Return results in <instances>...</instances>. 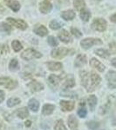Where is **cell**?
Returning a JSON list of instances; mask_svg holds the SVG:
<instances>
[{
	"label": "cell",
	"instance_id": "cell-1",
	"mask_svg": "<svg viewBox=\"0 0 116 130\" xmlns=\"http://www.w3.org/2000/svg\"><path fill=\"white\" fill-rule=\"evenodd\" d=\"M80 78L82 85L86 88L87 92L94 91L101 82L100 76L95 72L87 73L86 71H81Z\"/></svg>",
	"mask_w": 116,
	"mask_h": 130
},
{
	"label": "cell",
	"instance_id": "cell-2",
	"mask_svg": "<svg viewBox=\"0 0 116 130\" xmlns=\"http://www.w3.org/2000/svg\"><path fill=\"white\" fill-rule=\"evenodd\" d=\"M42 56V54L40 52L37 51L34 49H27L25 50L22 54H21V57L25 61H29L31 59H34V58H40Z\"/></svg>",
	"mask_w": 116,
	"mask_h": 130
},
{
	"label": "cell",
	"instance_id": "cell-3",
	"mask_svg": "<svg viewBox=\"0 0 116 130\" xmlns=\"http://www.w3.org/2000/svg\"><path fill=\"white\" fill-rule=\"evenodd\" d=\"M107 26V21L103 18H95L92 21L91 27L92 30H96V31H100V32H103V31L106 30Z\"/></svg>",
	"mask_w": 116,
	"mask_h": 130
},
{
	"label": "cell",
	"instance_id": "cell-4",
	"mask_svg": "<svg viewBox=\"0 0 116 130\" xmlns=\"http://www.w3.org/2000/svg\"><path fill=\"white\" fill-rule=\"evenodd\" d=\"M102 44V41L99 38H86L84 40H82L80 42V45L83 49L85 50H88L91 47H92L94 45H100Z\"/></svg>",
	"mask_w": 116,
	"mask_h": 130
},
{
	"label": "cell",
	"instance_id": "cell-5",
	"mask_svg": "<svg viewBox=\"0 0 116 130\" xmlns=\"http://www.w3.org/2000/svg\"><path fill=\"white\" fill-rule=\"evenodd\" d=\"M68 53H69V50L67 48L60 47V48H55V49L52 50V52H51V56L53 58L60 59V58L66 56Z\"/></svg>",
	"mask_w": 116,
	"mask_h": 130
},
{
	"label": "cell",
	"instance_id": "cell-6",
	"mask_svg": "<svg viewBox=\"0 0 116 130\" xmlns=\"http://www.w3.org/2000/svg\"><path fill=\"white\" fill-rule=\"evenodd\" d=\"M0 85L7 88L8 89H14L18 86V83L9 77H0Z\"/></svg>",
	"mask_w": 116,
	"mask_h": 130
},
{
	"label": "cell",
	"instance_id": "cell-7",
	"mask_svg": "<svg viewBox=\"0 0 116 130\" xmlns=\"http://www.w3.org/2000/svg\"><path fill=\"white\" fill-rule=\"evenodd\" d=\"M7 22L13 26H15L16 28L20 29L22 30H25L27 28V24L22 19H16V18H7Z\"/></svg>",
	"mask_w": 116,
	"mask_h": 130
},
{
	"label": "cell",
	"instance_id": "cell-8",
	"mask_svg": "<svg viewBox=\"0 0 116 130\" xmlns=\"http://www.w3.org/2000/svg\"><path fill=\"white\" fill-rule=\"evenodd\" d=\"M107 80L108 82V87L110 89H115L116 88V72L113 70L108 71L106 75Z\"/></svg>",
	"mask_w": 116,
	"mask_h": 130
},
{
	"label": "cell",
	"instance_id": "cell-9",
	"mask_svg": "<svg viewBox=\"0 0 116 130\" xmlns=\"http://www.w3.org/2000/svg\"><path fill=\"white\" fill-rule=\"evenodd\" d=\"M52 9V5L48 0H44L39 4V10L41 11V13L43 14H47L51 12V10Z\"/></svg>",
	"mask_w": 116,
	"mask_h": 130
},
{
	"label": "cell",
	"instance_id": "cell-10",
	"mask_svg": "<svg viewBox=\"0 0 116 130\" xmlns=\"http://www.w3.org/2000/svg\"><path fill=\"white\" fill-rule=\"evenodd\" d=\"M58 37H59V38H60V40L65 43H69L72 42V37H71L70 33L66 30H61L60 32L59 33Z\"/></svg>",
	"mask_w": 116,
	"mask_h": 130
},
{
	"label": "cell",
	"instance_id": "cell-11",
	"mask_svg": "<svg viewBox=\"0 0 116 130\" xmlns=\"http://www.w3.org/2000/svg\"><path fill=\"white\" fill-rule=\"evenodd\" d=\"M27 87H28L32 92H38V91H40V90L44 89V85L35 80L29 83L28 84H27Z\"/></svg>",
	"mask_w": 116,
	"mask_h": 130
},
{
	"label": "cell",
	"instance_id": "cell-12",
	"mask_svg": "<svg viewBox=\"0 0 116 130\" xmlns=\"http://www.w3.org/2000/svg\"><path fill=\"white\" fill-rule=\"evenodd\" d=\"M33 31L39 37H45L48 34V30L46 29L45 26H44L43 24H37L34 26Z\"/></svg>",
	"mask_w": 116,
	"mask_h": 130
},
{
	"label": "cell",
	"instance_id": "cell-13",
	"mask_svg": "<svg viewBox=\"0 0 116 130\" xmlns=\"http://www.w3.org/2000/svg\"><path fill=\"white\" fill-rule=\"evenodd\" d=\"M90 66L96 69V70L98 71H100V72H103V71L105 70V69H106L105 65L101 63L100 61L97 60L96 58H92V59L90 60Z\"/></svg>",
	"mask_w": 116,
	"mask_h": 130
},
{
	"label": "cell",
	"instance_id": "cell-14",
	"mask_svg": "<svg viewBox=\"0 0 116 130\" xmlns=\"http://www.w3.org/2000/svg\"><path fill=\"white\" fill-rule=\"evenodd\" d=\"M60 107L61 109L64 112H67V111H72L74 108V102H69V101H61L60 102Z\"/></svg>",
	"mask_w": 116,
	"mask_h": 130
},
{
	"label": "cell",
	"instance_id": "cell-15",
	"mask_svg": "<svg viewBox=\"0 0 116 130\" xmlns=\"http://www.w3.org/2000/svg\"><path fill=\"white\" fill-rule=\"evenodd\" d=\"M68 126L71 130H78V127H79V123H78V120L73 115H69L68 117Z\"/></svg>",
	"mask_w": 116,
	"mask_h": 130
},
{
	"label": "cell",
	"instance_id": "cell-16",
	"mask_svg": "<svg viewBox=\"0 0 116 130\" xmlns=\"http://www.w3.org/2000/svg\"><path fill=\"white\" fill-rule=\"evenodd\" d=\"M86 63V56L83 54H79V55L77 56L74 62V65L75 67H78V68H80V67L84 66Z\"/></svg>",
	"mask_w": 116,
	"mask_h": 130
},
{
	"label": "cell",
	"instance_id": "cell-17",
	"mask_svg": "<svg viewBox=\"0 0 116 130\" xmlns=\"http://www.w3.org/2000/svg\"><path fill=\"white\" fill-rule=\"evenodd\" d=\"M61 18L63 19H65L66 21H70L73 20V18H75V12L72 10H65L61 13Z\"/></svg>",
	"mask_w": 116,
	"mask_h": 130
},
{
	"label": "cell",
	"instance_id": "cell-18",
	"mask_svg": "<svg viewBox=\"0 0 116 130\" xmlns=\"http://www.w3.org/2000/svg\"><path fill=\"white\" fill-rule=\"evenodd\" d=\"M48 69L52 71H58L62 69V63L59 62H49L46 63Z\"/></svg>",
	"mask_w": 116,
	"mask_h": 130
},
{
	"label": "cell",
	"instance_id": "cell-19",
	"mask_svg": "<svg viewBox=\"0 0 116 130\" xmlns=\"http://www.w3.org/2000/svg\"><path fill=\"white\" fill-rule=\"evenodd\" d=\"M55 109V106L52 105V104H45L42 109V114L43 115H50L53 113Z\"/></svg>",
	"mask_w": 116,
	"mask_h": 130
},
{
	"label": "cell",
	"instance_id": "cell-20",
	"mask_svg": "<svg viewBox=\"0 0 116 130\" xmlns=\"http://www.w3.org/2000/svg\"><path fill=\"white\" fill-rule=\"evenodd\" d=\"M16 115H17V116L19 117L20 119H25L26 117L29 116L28 109H27V108H25V107L18 108V109L16 111Z\"/></svg>",
	"mask_w": 116,
	"mask_h": 130
},
{
	"label": "cell",
	"instance_id": "cell-21",
	"mask_svg": "<svg viewBox=\"0 0 116 130\" xmlns=\"http://www.w3.org/2000/svg\"><path fill=\"white\" fill-rule=\"evenodd\" d=\"M28 107L33 112H38L39 108V102L36 99H31L28 102Z\"/></svg>",
	"mask_w": 116,
	"mask_h": 130
},
{
	"label": "cell",
	"instance_id": "cell-22",
	"mask_svg": "<svg viewBox=\"0 0 116 130\" xmlns=\"http://www.w3.org/2000/svg\"><path fill=\"white\" fill-rule=\"evenodd\" d=\"M7 5L15 12L18 11L20 9V4L17 0H9L7 1Z\"/></svg>",
	"mask_w": 116,
	"mask_h": 130
},
{
	"label": "cell",
	"instance_id": "cell-23",
	"mask_svg": "<svg viewBox=\"0 0 116 130\" xmlns=\"http://www.w3.org/2000/svg\"><path fill=\"white\" fill-rule=\"evenodd\" d=\"M87 102H88V105H89L90 110L94 111V108H95L96 105H97V97L95 95H89Z\"/></svg>",
	"mask_w": 116,
	"mask_h": 130
},
{
	"label": "cell",
	"instance_id": "cell-24",
	"mask_svg": "<svg viewBox=\"0 0 116 130\" xmlns=\"http://www.w3.org/2000/svg\"><path fill=\"white\" fill-rule=\"evenodd\" d=\"M87 115V111H86V108L85 107V102H82L79 104V110H78V115H79L80 118H85Z\"/></svg>",
	"mask_w": 116,
	"mask_h": 130
},
{
	"label": "cell",
	"instance_id": "cell-25",
	"mask_svg": "<svg viewBox=\"0 0 116 130\" xmlns=\"http://www.w3.org/2000/svg\"><path fill=\"white\" fill-rule=\"evenodd\" d=\"M73 6L77 10L81 11L86 7V2L85 0H74L73 1Z\"/></svg>",
	"mask_w": 116,
	"mask_h": 130
},
{
	"label": "cell",
	"instance_id": "cell-26",
	"mask_svg": "<svg viewBox=\"0 0 116 130\" xmlns=\"http://www.w3.org/2000/svg\"><path fill=\"white\" fill-rule=\"evenodd\" d=\"M79 16H80V18L83 22H87V21L90 19V18H91V12L88 10L84 9L80 11Z\"/></svg>",
	"mask_w": 116,
	"mask_h": 130
},
{
	"label": "cell",
	"instance_id": "cell-27",
	"mask_svg": "<svg viewBox=\"0 0 116 130\" xmlns=\"http://www.w3.org/2000/svg\"><path fill=\"white\" fill-rule=\"evenodd\" d=\"M60 79H61V77L56 75H50V76L48 77L49 83L53 86H58L60 82Z\"/></svg>",
	"mask_w": 116,
	"mask_h": 130
},
{
	"label": "cell",
	"instance_id": "cell-28",
	"mask_svg": "<svg viewBox=\"0 0 116 130\" xmlns=\"http://www.w3.org/2000/svg\"><path fill=\"white\" fill-rule=\"evenodd\" d=\"M9 69L10 71H16L19 69V64H18V62L16 58L10 60V62L9 63Z\"/></svg>",
	"mask_w": 116,
	"mask_h": 130
},
{
	"label": "cell",
	"instance_id": "cell-29",
	"mask_svg": "<svg viewBox=\"0 0 116 130\" xmlns=\"http://www.w3.org/2000/svg\"><path fill=\"white\" fill-rule=\"evenodd\" d=\"M20 103V99L17 97H12L10 98L9 100L7 101V106L10 107V108H12L14 106H17Z\"/></svg>",
	"mask_w": 116,
	"mask_h": 130
},
{
	"label": "cell",
	"instance_id": "cell-30",
	"mask_svg": "<svg viewBox=\"0 0 116 130\" xmlns=\"http://www.w3.org/2000/svg\"><path fill=\"white\" fill-rule=\"evenodd\" d=\"M95 53L99 56H100V57H102V58H107V57H109V56H110V53H109L107 50H104V49L96 50H95Z\"/></svg>",
	"mask_w": 116,
	"mask_h": 130
},
{
	"label": "cell",
	"instance_id": "cell-31",
	"mask_svg": "<svg viewBox=\"0 0 116 130\" xmlns=\"http://www.w3.org/2000/svg\"><path fill=\"white\" fill-rule=\"evenodd\" d=\"M10 30H11V27L9 24H6V23H0V31L10 33Z\"/></svg>",
	"mask_w": 116,
	"mask_h": 130
},
{
	"label": "cell",
	"instance_id": "cell-32",
	"mask_svg": "<svg viewBox=\"0 0 116 130\" xmlns=\"http://www.w3.org/2000/svg\"><path fill=\"white\" fill-rule=\"evenodd\" d=\"M47 43L51 47H56V46H58V44H59V42H58V40H57V38L54 37H52V36L48 37Z\"/></svg>",
	"mask_w": 116,
	"mask_h": 130
},
{
	"label": "cell",
	"instance_id": "cell-33",
	"mask_svg": "<svg viewBox=\"0 0 116 130\" xmlns=\"http://www.w3.org/2000/svg\"><path fill=\"white\" fill-rule=\"evenodd\" d=\"M50 28L52 29V30H59V29L60 28L62 25H61V24L60 22H59L58 20H52L50 22V24H49Z\"/></svg>",
	"mask_w": 116,
	"mask_h": 130
},
{
	"label": "cell",
	"instance_id": "cell-34",
	"mask_svg": "<svg viewBox=\"0 0 116 130\" xmlns=\"http://www.w3.org/2000/svg\"><path fill=\"white\" fill-rule=\"evenodd\" d=\"M11 45H12V48H13L14 51H16V52L20 51V50H22V48H23V46L20 43V42L18 41V40H14L11 43Z\"/></svg>",
	"mask_w": 116,
	"mask_h": 130
},
{
	"label": "cell",
	"instance_id": "cell-35",
	"mask_svg": "<svg viewBox=\"0 0 116 130\" xmlns=\"http://www.w3.org/2000/svg\"><path fill=\"white\" fill-rule=\"evenodd\" d=\"M54 129L55 130H66V126H65L62 120H58L55 123Z\"/></svg>",
	"mask_w": 116,
	"mask_h": 130
},
{
	"label": "cell",
	"instance_id": "cell-36",
	"mask_svg": "<svg viewBox=\"0 0 116 130\" xmlns=\"http://www.w3.org/2000/svg\"><path fill=\"white\" fill-rule=\"evenodd\" d=\"M75 85V82L73 80V78H71V79H68L66 82H65L64 83V88L65 89H71V88L74 87Z\"/></svg>",
	"mask_w": 116,
	"mask_h": 130
},
{
	"label": "cell",
	"instance_id": "cell-37",
	"mask_svg": "<svg viewBox=\"0 0 116 130\" xmlns=\"http://www.w3.org/2000/svg\"><path fill=\"white\" fill-rule=\"evenodd\" d=\"M71 33H73V35L75 36L76 37H82V33L78 30L77 28H74V27H72L71 28Z\"/></svg>",
	"mask_w": 116,
	"mask_h": 130
},
{
	"label": "cell",
	"instance_id": "cell-38",
	"mask_svg": "<svg viewBox=\"0 0 116 130\" xmlns=\"http://www.w3.org/2000/svg\"><path fill=\"white\" fill-rule=\"evenodd\" d=\"M87 126L91 129L95 130L99 127L100 124H99V122H96V121H89V122H87Z\"/></svg>",
	"mask_w": 116,
	"mask_h": 130
},
{
	"label": "cell",
	"instance_id": "cell-39",
	"mask_svg": "<svg viewBox=\"0 0 116 130\" xmlns=\"http://www.w3.org/2000/svg\"><path fill=\"white\" fill-rule=\"evenodd\" d=\"M1 53L2 54H8L9 53V49H8L7 44H4L1 47Z\"/></svg>",
	"mask_w": 116,
	"mask_h": 130
},
{
	"label": "cell",
	"instance_id": "cell-40",
	"mask_svg": "<svg viewBox=\"0 0 116 130\" xmlns=\"http://www.w3.org/2000/svg\"><path fill=\"white\" fill-rule=\"evenodd\" d=\"M5 100V92L3 90H0V103L4 102Z\"/></svg>",
	"mask_w": 116,
	"mask_h": 130
},
{
	"label": "cell",
	"instance_id": "cell-41",
	"mask_svg": "<svg viewBox=\"0 0 116 130\" xmlns=\"http://www.w3.org/2000/svg\"><path fill=\"white\" fill-rule=\"evenodd\" d=\"M110 20H111L113 23H115V24H116V13H114L113 15H112V16L110 17Z\"/></svg>",
	"mask_w": 116,
	"mask_h": 130
},
{
	"label": "cell",
	"instance_id": "cell-42",
	"mask_svg": "<svg viewBox=\"0 0 116 130\" xmlns=\"http://www.w3.org/2000/svg\"><path fill=\"white\" fill-rule=\"evenodd\" d=\"M25 127H31V121H26L25 122Z\"/></svg>",
	"mask_w": 116,
	"mask_h": 130
},
{
	"label": "cell",
	"instance_id": "cell-43",
	"mask_svg": "<svg viewBox=\"0 0 116 130\" xmlns=\"http://www.w3.org/2000/svg\"><path fill=\"white\" fill-rule=\"evenodd\" d=\"M111 63H112V65H113V67H115V68H116V58H113V59H112Z\"/></svg>",
	"mask_w": 116,
	"mask_h": 130
},
{
	"label": "cell",
	"instance_id": "cell-44",
	"mask_svg": "<svg viewBox=\"0 0 116 130\" xmlns=\"http://www.w3.org/2000/svg\"><path fill=\"white\" fill-rule=\"evenodd\" d=\"M4 127H5V125H4L3 121H1V119H0V130L4 129Z\"/></svg>",
	"mask_w": 116,
	"mask_h": 130
},
{
	"label": "cell",
	"instance_id": "cell-45",
	"mask_svg": "<svg viewBox=\"0 0 116 130\" xmlns=\"http://www.w3.org/2000/svg\"><path fill=\"white\" fill-rule=\"evenodd\" d=\"M113 125L116 126V118H115V119H113Z\"/></svg>",
	"mask_w": 116,
	"mask_h": 130
},
{
	"label": "cell",
	"instance_id": "cell-46",
	"mask_svg": "<svg viewBox=\"0 0 116 130\" xmlns=\"http://www.w3.org/2000/svg\"><path fill=\"white\" fill-rule=\"evenodd\" d=\"M60 3H64V2H66V1H67V0H58Z\"/></svg>",
	"mask_w": 116,
	"mask_h": 130
},
{
	"label": "cell",
	"instance_id": "cell-47",
	"mask_svg": "<svg viewBox=\"0 0 116 130\" xmlns=\"http://www.w3.org/2000/svg\"><path fill=\"white\" fill-rule=\"evenodd\" d=\"M99 1H100V0H99Z\"/></svg>",
	"mask_w": 116,
	"mask_h": 130
}]
</instances>
